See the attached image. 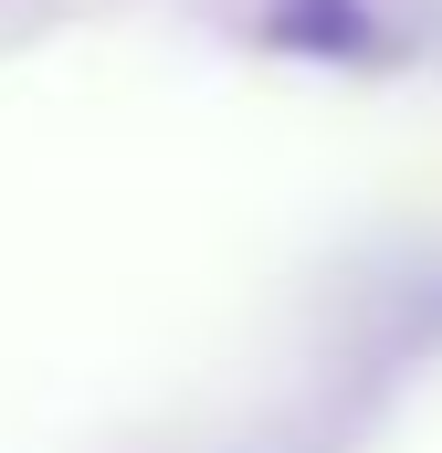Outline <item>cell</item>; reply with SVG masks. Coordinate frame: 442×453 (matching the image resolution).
Returning <instances> with one entry per match:
<instances>
[{"mask_svg": "<svg viewBox=\"0 0 442 453\" xmlns=\"http://www.w3.org/2000/svg\"><path fill=\"white\" fill-rule=\"evenodd\" d=\"M263 42H285V53H337V64H369V53H379V11H369V0H274Z\"/></svg>", "mask_w": 442, "mask_h": 453, "instance_id": "6da1fadb", "label": "cell"}]
</instances>
